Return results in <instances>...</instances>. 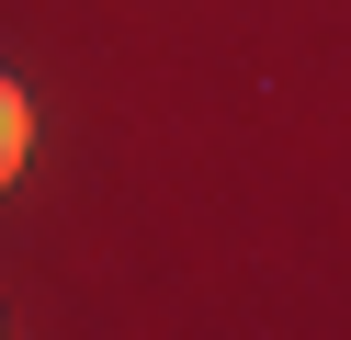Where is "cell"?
Here are the masks:
<instances>
[{"instance_id": "6da1fadb", "label": "cell", "mask_w": 351, "mask_h": 340, "mask_svg": "<svg viewBox=\"0 0 351 340\" xmlns=\"http://www.w3.org/2000/svg\"><path fill=\"white\" fill-rule=\"evenodd\" d=\"M23 148H34V102H23L12 80H0V181L23 170Z\"/></svg>"}]
</instances>
